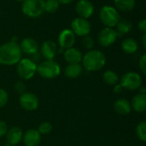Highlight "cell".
I'll return each mask as SVG.
<instances>
[{
    "instance_id": "cell-1",
    "label": "cell",
    "mask_w": 146,
    "mask_h": 146,
    "mask_svg": "<svg viewBox=\"0 0 146 146\" xmlns=\"http://www.w3.org/2000/svg\"><path fill=\"white\" fill-rule=\"evenodd\" d=\"M22 52L17 42H7L0 45V64L12 66L21 59Z\"/></svg>"
},
{
    "instance_id": "cell-2",
    "label": "cell",
    "mask_w": 146,
    "mask_h": 146,
    "mask_svg": "<svg viewBox=\"0 0 146 146\" xmlns=\"http://www.w3.org/2000/svg\"><path fill=\"white\" fill-rule=\"evenodd\" d=\"M83 68L90 72H95L102 69L106 63L105 55L98 50H88L82 58Z\"/></svg>"
},
{
    "instance_id": "cell-3",
    "label": "cell",
    "mask_w": 146,
    "mask_h": 146,
    "mask_svg": "<svg viewBox=\"0 0 146 146\" xmlns=\"http://www.w3.org/2000/svg\"><path fill=\"white\" fill-rule=\"evenodd\" d=\"M99 19L106 27L115 28L121 20L119 11L111 5H104L99 10Z\"/></svg>"
},
{
    "instance_id": "cell-4",
    "label": "cell",
    "mask_w": 146,
    "mask_h": 146,
    "mask_svg": "<svg viewBox=\"0 0 146 146\" xmlns=\"http://www.w3.org/2000/svg\"><path fill=\"white\" fill-rule=\"evenodd\" d=\"M37 73L44 79L52 80L61 74V67L54 60H45L37 66Z\"/></svg>"
},
{
    "instance_id": "cell-5",
    "label": "cell",
    "mask_w": 146,
    "mask_h": 146,
    "mask_svg": "<svg viewBox=\"0 0 146 146\" xmlns=\"http://www.w3.org/2000/svg\"><path fill=\"white\" fill-rule=\"evenodd\" d=\"M21 11L27 17H39L44 12V0H24L21 4Z\"/></svg>"
},
{
    "instance_id": "cell-6",
    "label": "cell",
    "mask_w": 146,
    "mask_h": 146,
    "mask_svg": "<svg viewBox=\"0 0 146 146\" xmlns=\"http://www.w3.org/2000/svg\"><path fill=\"white\" fill-rule=\"evenodd\" d=\"M16 72L22 80H30L37 73V64L30 58H21L17 63Z\"/></svg>"
},
{
    "instance_id": "cell-7",
    "label": "cell",
    "mask_w": 146,
    "mask_h": 146,
    "mask_svg": "<svg viewBox=\"0 0 146 146\" xmlns=\"http://www.w3.org/2000/svg\"><path fill=\"white\" fill-rule=\"evenodd\" d=\"M70 29L78 37H85L89 35L92 31V25L88 19H84L81 17L74 18L70 25Z\"/></svg>"
},
{
    "instance_id": "cell-8",
    "label": "cell",
    "mask_w": 146,
    "mask_h": 146,
    "mask_svg": "<svg viewBox=\"0 0 146 146\" xmlns=\"http://www.w3.org/2000/svg\"><path fill=\"white\" fill-rule=\"evenodd\" d=\"M120 84L124 89L130 91L138 90L142 86V78L136 72H127L122 75Z\"/></svg>"
},
{
    "instance_id": "cell-9",
    "label": "cell",
    "mask_w": 146,
    "mask_h": 146,
    "mask_svg": "<svg viewBox=\"0 0 146 146\" xmlns=\"http://www.w3.org/2000/svg\"><path fill=\"white\" fill-rule=\"evenodd\" d=\"M118 38V34L115 28L112 27H104L98 35V44L104 48L113 45Z\"/></svg>"
},
{
    "instance_id": "cell-10",
    "label": "cell",
    "mask_w": 146,
    "mask_h": 146,
    "mask_svg": "<svg viewBox=\"0 0 146 146\" xmlns=\"http://www.w3.org/2000/svg\"><path fill=\"white\" fill-rule=\"evenodd\" d=\"M21 107L27 111H33L38 109L39 101L38 97L32 92H24L21 95L19 100Z\"/></svg>"
},
{
    "instance_id": "cell-11",
    "label": "cell",
    "mask_w": 146,
    "mask_h": 146,
    "mask_svg": "<svg viewBox=\"0 0 146 146\" xmlns=\"http://www.w3.org/2000/svg\"><path fill=\"white\" fill-rule=\"evenodd\" d=\"M94 5L90 0H79L75 5V11L78 17L89 19L94 14Z\"/></svg>"
},
{
    "instance_id": "cell-12",
    "label": "cell",
    "mask_w": 146,
    "mask_h": 146,
    "mask_svg": "<svg viewBox=\"0 0 146 146\" xmlns=\"http://www.w3.org/2000/svg\"><path fill=\"white\" fill-rule=\"evenodd\" d=\"M75 38L76 36L72 32V30L70 28H66L61 31V33L58 35L57 41L61 49L67 50L74 46L75 43Z\"/></svg>"
},
{
    "instance_id": "cell-13",
    "label": "cell",
    "mask_w": 146,
    "mask_h": 146,
    "mask_svg": "<svg viewBox=\"0 0 146 146\" xmlns=\"http://www.w3.org/2000/svg\"><path fill=\"white\" fill-rule=\"evenodd\" d=\"M40 51L45 60H54L58 52V49L56 44L54 41L48 39L42 43Z\"/></svg>"
},
{
    "instance_id": "cell-14",
    "label": "cell",
    "mask_w": 146,
    "mask_h": 146,
    "mask_svg": "<svg viewBox=\"0 0 146 146\" xmlns=\"http://www.w3.org/2000/svg\"><path fill=\"white\" fill-rule=\"evenodd\" d=\"M21 50L26 55L33 56L38 50V44L33 38H25L19 44Z\"/></svg>"
},
{
    "instance_id": "cell-15",
    "label": "cell",
    "mask_w": 146,
    "mask_h": 146,
    "mask_svg": "<svg viewBox=\"0 0 146 146\" xmlns=\"http://www.w3.org/2000/svg\"><path fill=\"white\" fill-rule=\"evenodd\" d=\"M64 59L68 64H78L80 63L83 58V55L81 51L75 48V47H71L67 50H65L64 53Z\"/></svg>"
},
{
    "instance_id": "cell-16",
    "label": "cell",
    "mask_w": 146,
    "mask_h": 146,
    "mask_svg": "<svg viewBox=\"0 0 146 146\" xmlns=\"http://www.w3.org/2000/svg\"><path fill=\"white\" fill-rule=\"evenodd\" d=\"M22 138L23 133L20 127H12L8 129V132L6 133V140L8 142V145L13 146L16 145L22 140Z\"/></svg>"
},
{
    "instance_id": "cell-17",
    "label": "cell",
    "mask_w": 146,
    "mask_h": 146,
    "mask_svg": "<svg viewBox=\"0 0 146 146\" xmlns=\"http://www.w3.org/2000/svg\"><path fill=\"white\" fill-rule=\"evenodd\" d=\"M22 139L26 146H37L41 141V134L38 130L29 129L24 133Z\"/></svg>"
},
{
    "instance_id": "cell-18",
    "label": "cell",
    "mask_w": 146,
    "mask_h": 146,
    "mask_svg": "<svg viewBox=\"0 0 146 146\" xmlns=\"http://www.w3.org/2000/svg\"><path fill=\"white\" fill-rule=\"evenodd\" d=\"M131 107L138 113H143L146 110V96L145 94H137L133 97Z\"/></svg>"
},
{
    "instance_id": "cell-19",
    "label": "cell",
    "mask_w": 146,
    "mask_h": 146,
    "mask_svg": "<svg viewBox=\"0 0 146 146\" xmlns=\"http://www.w3.org/2000/svg\"><path fill=\"white\" fill-rule=\"evenodd\" d=\"M114 109L117 114L121 115H128L132 110L131 104L124 98L117 99L114 104Z\"/></svg>"
},
{
    "instance_id": "cell-20",
    "label": "cell",
    "mask_w": 146,
    "mask_h": 146,
    "mask_svg": "<svg viewBox=\"0 0 146 146\" xmlns=\"http://www.w3.org/2000/svg\"><path fill=\"white\" fill-rule=\"evenodd\" d=\"M121 49L127 54H133L138 50L139 44L133 38H126L121 42Z\"/></svg>"
},
{
    "instance_id": "cell-21",
    "label": "cell",
    "mask_w": 146,
    "mask_h": 146,
    "mask_svg": "<svg viewBox=\"0 0 146 146\" xmlns=\"http://www.w3.org/2000/svg\"><path fill=\"white\" fill-rule=\"evenodd\" d=\"M115 31L119 36H124L128 34L133 29V24L128 20H120L115 27Z\"/></svg>"
},
{
    "instance_id": "cell-22",
    "label": "cell",
    "mask_w": 146,
    "mask_h": 146,
    "mask_svg": "<svg viewBox=\"0 0 146 146\" xmlns=\"http://www.w3.org/2000/svg\"><path fill=\"white\" fill-rule=\"evenodd\" d=\"M83 72V67L78 63V64H68L65 68L64 74L69 79H75L79 77Z\"/></svg>"
},
{
    "instance_id": "cell-23",
    "label": "cell",
    "mask_w": 146,
    "mask_h": 146,
    "mask_svg": "<svg viewBox=\"0 0 146 146\" xmlns=\"http://www.w3.org/2000/svg\"><path fill=\"white\" fill-rule=\"evenodd\" d=\"M114 3L118 11L129 12L134 9L136 0H114Z\"/></svg>"
},
{
    "instance_id": "cell-24",
    "label": "cell",
    "mask_w": 146,
    "mask_h": 146,
    "mask_svg": "<svg viewBox=\"0 0 146 146\" xmlns=\"http://www.w3.org/2000/svg\"><path fill=\"white\" fill-rule=\"evenodd\" d=\"M103 80L107 85L115 86L119 82V76L113 70H107L103 74Z\"/></svg>"
},
{
    "instance_id": "cell-25",
    "label": "cell",
    "mask_w": 146,
    "mask_h": 146,
    "mask_svg": "<svg viewBox=\"0 0 146 146\" xmlns=\"http://www.w3.org/2000/svg\"><path fill=\"white\" fill-rule=\"evenodd\" d=\"M60 7V3L57 0H44V12L49 14L56 13Z\"/></svg>"
},
{
    "instance_id": "cell-26",
    "label": "cell",
    "mask_w": 146,
    "mask_h": 146,
    "mask_svg": "<svg viewBox=\"0 0 146 146\" xmlns=\"http://www.w3.org/2000/svg\"><path fill=\"white\" fill-rule=\"evenodd\" d=\"M136 134L139 140L142 142L146 141V122L141 121L137 125L136 127Z\"/></svg>"
},
{
    "instance_id": "cell-27",
    "label": "cell",
    "mask_w": 146,
    "mask_h": 146,
    "mask_svg": "<svg viewBox=\"0 0 146 146\" xmlns=\"http://www.w3.org/2000/svg\"><path fill=\"white\" fill-rule=\"evenodd\" d=\"M52 130V125L50 122H48V121H44V122H42L39 126H38V132L40 133V134H49Z\"/></svg>"
},
{
    "instance_id": "cell-28",
    "label": "cell",
    "mask_w": 146,
    "mask_h": 146,
    "mask_svg": "<svg viewBox=\"0 0 146 146\" xmlns=\"http://www.w3.org/2000/svg\"><path fill=\"white\" fill-rule=\"evenodd\" d=\"M82 44L86 49L90 50L93 49V47L95 45V41L92 37H91L90 35H86V36L83 37V38H82Z\"/></svg>"
},
{
    "instance_id": "cell-29",
    "label": "cell",
    "mask_w": 146,
    "mask_h": 146,
    "mask_svg": "<svg viewBox=\"0 0 146 146\" xmlns=\"http://www.w3.org/2000/svg\"><path fill=\"white\" fill-rule=\"evenodd\" d=\"M9 100V95L3 89H0V108L4 107Z\"/></svg>"
},
{
    "instance_id": "cell-30",
    "label": "cell",
    "mask_w": 146,
    "mask_h": 146,
    "mask_svg": "<svg viewBox=\"0 0 146 146\" xmlns=\"http://www.w3.org/2000/svg\"><path fill=\"white\" fill-rule=\"evenodd\" d=\"M14 89L17 93H20L21 95L24 92H26V86L22 81H17L14 85Z\"/></svg>"
},
{
    "instance_id": "cell-31",
    "label": "cell",
    "mask_w": 146,
    "mask_h": 146,
    "mask_svg": "<svg viewBox=\"0 0 146 146\" xmlns=\"http://www.w3.org/2000/svg\"><path fill=\"white\" fill-rule=\"evenodd\" d=\"M139 68L140 70L142 71L143 74H146V55L144 54L140 59H139Z\"/></svg>"
},
{
    "instance_id": "cell-32",
    "label": "cell",
    "mask_w": 146,
    "mask_h": 146,
    "mask_svg": "<svg viewBox=\"0 0 146 146\" xmlns=\"http://www.w3.org/2000/svg\"><path fill=\"white\" fill-rule=\"evenodd\" d=\"M8 125L6 124V122L0 121V137H3L4 135H6L7 132H8Z\"/></svg>"
},
{
    "instance_id": "cell-33",
    "label": "cell",
    "mask_w": 146,
    "mask_h": 146,
    "mask_svg": "<svg viewBox=\"0 0 146 146\" xmlns=\"http://www.w3.org/2000/svg\"><path fill=\"white\" fill-rule=\"evenodd\" d=\"M138 27L139 29L140 32H142L143 33H146V20L145 19H142L139 24H138Z\"/></svg>"
},
{
    "instance_id": "cell-34",
    "label": "cell",
    "mask_w": 146,
    "mask_h": 146,
    "mask_svg": "<svg viewBox=\"0 0 146 146\" xmlns=\"http://www.w3.org/2000/svg\"><path fill=\"white\" fill-rule=\"evenodd\" d=\"M124 88L121 86V84H116V85H115L114 86V92L115 93V94H119V93H121V92H122V90H123Z\"/></svg>"
},
{
    "instance_id": "cell-35",
    "label": "cell",
    "mask_w": 146,
    "mask_h": 146,
    "mask_svg": "<svg viewBox=\"0 0 146 146\" xmlns=\"http://www.w3.org/2000/svg\"><path fill=\"white\" fill-rule=\"evenodd\" d=\"M59 2L60 4H64V5H67V4H69L71 3L72 2H74V0H57Z\"/></svg>"
},
{
    "instance_id": "cell-36",
    "label": "cell",
    "mask_w": 146,
    "mask_h": 146,
    "mask_svg": "<svg viewBox=\"0 0 146 146\" xmlns=\"http://www.w3.org/2000/svg\"><path fill=\"white\" fill-rule=\"evenodd\" d=\"M142 44H143V47L145 49L146 48V33L143 34V37H142Z\"/></svg>"
},
{
    "instance_id": "cell-37",
    "label": "cell",
    "mask_w": 146,
    "mask_h": 146,
    "mask_svg": "<svg viewBox=\"0 0 146 146\" xmlns=\"http://www.w3.org/2000/svg\"><path fill=\"white\" fill-rule=\"evenodd\" d=\"M139 93L140 94H145V86H140L139 88Z\"/></svg>"
},
{
    "instance_id": "cell-38",
    "label": "cell",
    "mask_w": 146,
    "mask_h": 146,
    "mask_svg": "<svg viewBox=\"0 0 146 146\" xmlns=\"http://www.w3.org/2000/svg\"><path fill=\"white\" fill-rule=\"evenodd\" d=\"M15 1H17V2H21V3H22L24 0H15Z\"/></svg>"
},
{
    "instance_id": "cell-39",
    "label": "cell",
    "mask_w": 146,
    "mask_h": 146,
    "mask_svg": "<svg viewBox=\"0 0 146 146\" xmlns=\"http://www.w3.org/2000/svg\"><path fill=\"white\" fill-rule=\"evenodd\" d=\"M4 146H13V145H6Z\"/></svg>"
}]
</instances>
